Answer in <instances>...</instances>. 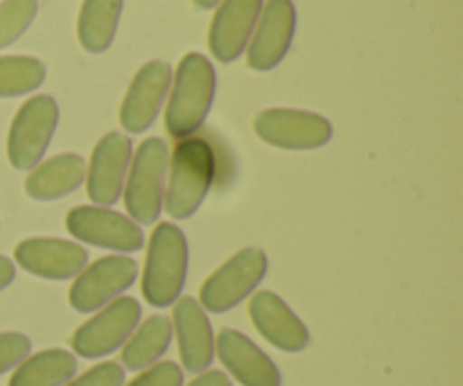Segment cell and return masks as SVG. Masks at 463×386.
I'll use <instances>...</instances> for the list:
<instances>
[{
    "label": "cell",
    "mask_w": 463,
    "mask_h": 386,
    "mask_svg": "<svg viewBox=\"0 0 463 386\" xmlns=\"http://www.w3.org/2000/svg\"><path fill=\"white\" fill-rule=\"evenodd\" d=\"M172 330L176 333L181 364L188 373H203L215 360V334L206 310L197 298L184 297L175 303V321Z\"/></svg>",
    "instance_id": "ac0fdd59"
},
{
    "label": "cell",
    "mask_w": 463,
    "mask_h": 386,
    "mask_svg": "<svg viewBox=\"0 0 463 386\" xmlns=\"http://www.w3.org/2000/svg\"><path fill=\"white\" fill-rule=\"evenodd\" d=\"M45 80L43 61L34 57H0V98H18L39 89Z\"/></svg>",
    "instance_id": "603a6c76"
},
{
    "label": "cell",
    "mask_w": 463,
    "mask_h": 386,
    "mask_svg": "<svg viewBox=\"0 0 463 386\" xmlns=\"http://www.w3.org/2000/svg\"><path fill=\"white\" fill-rule=\"evenodd\" d=\"M66 229L80 242L118 253H136L145 244V233L131 217L102 206L72 208L66 217Z\"/></svg>",
    "instance_id": "30bf717a"
},
{
    "label": "cell",
    "mask_w": 463,
    "mask_h": 386,
    "mask_svg": "<svg viewBox=\"0 0 463 386\" xmlns=\"http://www.w3.org/2000/svg\"><path fill=\"white\" fill-rule=\"evenodd\" d=\"M172 321L167 316L154 315L145 319L143 324L136 325L131 337L122 346V369L127 371H145L156 364L167 353L172 344Z\"/></svg>",
    "instance_id": "ffe728a7"
},
{
    "label": "cell",
    "mask_w": 463,
    "mask_h": 386,
    "mask_svg": "<svg viewBox=\"0 0 463 386\" xmlns=\"http://www.w3.org/2000/svg\"><path fill=\"white\" fill-rule=\"evenodd\" d=\"M253 328L274 348L283 353H301L310 346V330L297 312L274 292L253 294L249 303Z\"/></svg>",
    "instance_id": "2e32d148"
},
{
    "label": "cell",
    "mask_w": 463,
    "mask_h": 386,
    "mask_svg": "<svg viewBox=\"0 0 463 386\" xmlns=\"http://www.w3.org/2000/svg\"><path fill=\"white\" fill-rule=\"evenodd\" d=\"M170 179L165 181L163 208L175 220H188L202 208L217 174V158L203 138H184L175 147L170 161Z\"/></svg>",
    "instance_id": "7a4b0ae2"
},
{
    "label": "cell",
    "mask_w": 463,
    "mask_h": 386,
    "mask_svg": "<svg viewBox=\"0 0 463 386\" xmlns=\"http://www.w3.org/2000/svg\"><path fill=\"white\" fill-rule=\"evenodd\" d=\"M194 5H197L199 9H211L215 7V5H220V0H193Z\"/></svg>",
    "instance_id": "f546056e"
},
{
    "label": "cell",
    "mask_w": 463,
    "mask_h": 386,
    "mask_svg": "<svg viewBox=\"0 0 463 386\" xmlns=\"http://www.w3.org/2000/svg\"><path fill=\"white\" fill-rule=\"evenodd\" d=\"M16 265L45 280H68L84 271L89 251L81 244L59 238H27L14 249Z\"/></svg>",
    "instance_id": "5bb4252c"
},
{
    "label": "cell",
    "mask_w": 463,
    "mask_h": 386,
    "mask_svg": "<svg viewBox=\"0 0 463 386\" xmlns=\"http://www.w3.org/2000/svg\"><path fill=\"white\" fill-rule=\"evenodd\" d=\"M86 181V163L77 154H57L39 163L25 179V194L34 202H57Z\"/></svg>",
    "instance_id": "d6986e66"
},
{
    "label": "cell",
    "mask_w": 463,
    "mask_h": 386,
    "mask_svg": "<svg viewBox=\"0 0 463 386\" xmlns=\"http://www.w3.org/2000/svg\"><path fill=\"white\" fill-rule=\"evenodd\" d=\"M122 0H84L77 18V39L90 54L109 50L120 23Z\"/></svg>",
    "instance_id": "7402d4cb"
},
{
    "label": "cell",
    "mask_w": 463,
    "mask_h": 386,
    "mask_svg": "<svg viewBox=\"0 0 463 386\" xmlns=\"http://www.w3.org/2000/svg\"><path fill=\"white\" fill-rule=\"evenodd\" d=\"M140 315L143 310L136 298L118 297L116 301L98 310L93 319L75 330L71 339L72 351L84 360H99V357L111 355L118 348L125 346L136 325L140 324Z\"/></svg>",
    "instance_id": "52a82bcc"
},
{
    "label": "cell",
    "mask_w": 463,
    "mask_h": 386,
    "mask_svg": "<svg viewBox=\"0 0 463 386\" xmlns=\"http://www.w3.org/2000/svg\"><path fill=\"white\" fill-rule=\"evenodd\" d=\"M188 240L172 221L156 224L149 235L143 269V297L152 307H170L181 298L188 278Z\"/></svg>",
    "instance_id": "3957f363"
},
{
    "label": "cell",
    "mask_w": 463,
    "mask_h": 386,
    "mask_svg": "<svg viewBox=\"0 0 463 386\" xmlns=\"http://www.w3.org/2000/svg\"><path fill=\"white\" fill-rule=\"evenodd\" d=\"M36 0H3L0 3V50L21 39L36 16Z\"/></svg>",
    "instance_id": "cb8c5ba5"
},
{
    "label": "cell",
    "mask_w": 463,
    "mask_h": 386,
    "mask_svg": "<svg viewBox=\"0 0 463 386\" xmlns=\"http://www.w3.org/2000/svg\"><path fill=\"white\" fill-rule=\"evenodd\" d=\"M131 156L134 145L129 136L120 131H111L95 145L90 163L86 165V193L95 206L107 208L120 202Z\"/></svg>",
    "instance_id": "8fae6325"
},
{
    "label": "cell",
    "mask_w": 463,
    "mask_h": 386,
    "mask_svg": "<svg viewBox=\"0 0 463 386\" xmlns=\"http://www.w3.org/2000/svg\"><path fill=\"white\" fill-rule=\"evenodd\" d=\"M172 86V66L149 61L136 72L120 107V125L127 134H143L156 122Z\"/></svg>",
    "instance_id": "4fadbf2b"
},
{
    "label": "cell",
    "mask_w": 463,
    "mask_h": 386,
    "mask_svg": "<svg viewBox=\"0 0 463 386\" xmlns=\"http://www.w3.org/2000/svg\"><path fill=\"white\" fill-rule=\"evenodd\" d=\"M59 125V107L50 95H34L14 116L7 134V158L16 170H34Z\"/></svg>",
    "instance_id": "8992f818"
},
{
    "label": "cell",
    "mask_w": 463,
    "mask_h": 386,
    "mask_svg": "<svg viewBox=\"0 0 463 386\" xmlns=\"http://www.w3.org/2000/svg\"><path fill=\"white\" fill-rule=\"evenodd\" d=\"M260 9L262 0H220L208 30V45L217 61L231 63L247 50Z\"/></svg>",
    "instance_id": "e0dca14e"
},
{
    "label": "cell",
    "mask_w": 463,
    "mask_h": 386,
    "mask_svg": "<svg viewBox=\"0 0 463 386\" xmlns=\"http://www.w3.org/2000/svg\"><path fill=\"white\" fill-rule=\"evenodd\" d=\"M215 355L242 386H283L276 362L238 330L224 328L217 334Z\"/></svg>",
    "instance_id": "9a60e30c"
},
{
    "label": "cell",
    "mask_w": 463,
    "mask_h": 386,
    "mask_svg": "<svg viewBox=\"0 0 463 386\" xmlns=\"http://www.w3.org/2000/svg\"><path fill=\"white\" fill-rule=\"evenodd\" d=\"M138 278V265L129 256H107L95 260L90 267H84L80 276H75L68 301L72 310L98 312L111 301H116L122 292L131 287Z\"/></svg>",
    "instance_id": "9c48e42d"
},
{
    "label": "cell",
    "mask_w": 463,
    "mask_h": 386,
    "mask_svg": "<svg viewBox=\"0 0 463 386\" xmlns=\"http://www.w3.org/2000/svg\"><path fill=\"white\" fill-rule=\"evenodd\" d=\"M32 351V342L21 333H0V375L16 369Z\"/></svg>",
    "instance_id": "484cf974"
},
{
    "label": "cell",
    "mask_w": 463,
    "mask_h": 386,
    "mask_svg": "<svg viewBox=\"0 0 463 386\" xmlns=\"http://www.w3.org/2000/svg\"><path fill=\"white\" fill-rule=\"evenodd\" d=\"M294 32H297V7L292 0H267L249 41V68L267 72L279 66L292 48Z\"/></svg>",
    "instance_id": "7c38bea8"
},
{
    "label": "cell",
    "mask_w": 463,
    "mask_h": 386,
    "mask_svg": "<svg viewBox=\"0 0 463 386\" xmlns=\"http://www.w3.org/2000/svg\"><path fill=\"white\" fill-rule=\"evenodd\" d=\"M267 267L269 260L265 251L251 247L242 249L203 280L199 289V306L213 315L233 310L256 292L267 276Z\"/></svg>",
    "instance_id": "5b68a950"
},
{
    "label": "cell",
    "mask_w": 463,
    "mask_h": 386,
    "mask_svg": "<svg viewBox=\"0 0 463 386\" xmlns=\"http://www.w3.org/2000/svg\"><path fill=\"white\" fill-rule=\"evenodd\" d=\"M188 386H233V382L222 371H203Z\"/></svg>",
    "instance_id": "83f0119b"
},
{
    "label": "cell",
    "mask_w": 463,
    "mask_h": 386,
    "mask_svg": "<svg viewBox=\"0 0 463 386\" xmlns=\"http://www.w3.org/2000/svg\"><path fill=\"white\" fill-rule=\"evenodd\" d=\"M167 165H170V149L165 140L156 136L143 140L131 156L122 194H125L127 215L136 224H154L161 215Z\"/></svg>",
    "instance_id": "277c9868"
},
{
    "label": "cell",
    "mask_w": 463,
    "mask_h": 386,
    "mask_svg": "<svg viewBox=\"0 0 463 386\" xmlns=\"http://www.w3.org/2000/svg\"><path fill=\"white\" fill-rule=\"evenodd\" d=\"M77 373V357L61 348L27 355L12 373L7 386H63Z\"/></svg>",
    "instance_id": "44dd1931"
},
{
    "label": "cell",
    "mask_w": 463,
    "mask_h": 386,
    "mask_svg": "<svg viewBox=\"0 0 463 386\" xmlns=\"http://www.w3.org/2000/svg\"><path fill=\"white\" fill-rule=\"evenodd\" d=\"M215 68L203 54L190 52L176 68L165 108V129L172 138H190L202 129L215 99Z\"/></svg>",
    "instance_id": "6da1fadb"
},
{
    "label": "cell",
    "mask_w": 463,
    "mask_h": 386,
    "mask_svg": "<svg viewBox=\"0 0 463 386\" xmlns=\"http://www.w3.org/2000/svg\"><path fill=\"white\" fill-rule=\"evenodd\" d=\"M127 386H184V371L175 362H156Z\"/></svg>",
    "instance_id": "4316f807"
},
{
    "label": "cell",
    "mask_w": 463,
    "mask_h": 386,
    "mask_svg": "<svg viewBox=\"0 0 463 386\" xmlns=\"http://www.w3.org/2000/svg\"><path fill=\"white\" fill-rule=\"evenodd\" d=\"M14 278H16V265L9 258L0 256V292L7 289L14 283Z\"/></svg>",
    "instance_id": "f1b7e54d"
},
{
    "label": "cell",
    "mask_w": 463,
    "mask_h": 386,
    "mask_svg": "<svg viewBox=\"0 0 463 386\" xmlns=\"http://www.w3.org/2000/svg\"><path fill=\"white\" fill-rule=\"evenodd\" d=\"M253 131L262 143L289 152L319 149L333 138V125L324 116L298 108H267L253 120Z\"/></svg>",
    "instance_id": "ba28073f"
},
{
    "label": "cell",
    "mask_w": 463,
    "mask_h": 386,
    "mask_svg": "<svg viewBox=\"0 0 463 386\" xmlns=\"http://www.w3.org/2000/svg\"><path fill=\"white\" fill-rule=\"evenodd\" d=\"M63 386H125V369L118 362H102Z\"/></svg>",
    "instance_id": "d4e9b609"
}]
</instances>
